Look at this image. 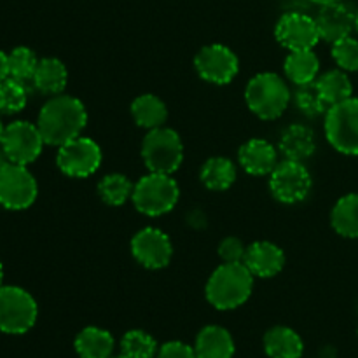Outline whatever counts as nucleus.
<instances>
[{
  "mask_svg": "<svg viewBox=\"0 0 358 358\" xmlns=\"http://www.w3.org/2000/svg\"><path fill=\"white\" fill-rule=\"evenodd\" d=\"M194 352L198 358H233V336L220 325H206L196 338Z\"/></svg>",
  "mask_w": 358,
  "mask_h": 358,
  "instance_id": "obj_18",
  "label": "nucleus"
},
{
  "mask_svg": "<svg viewBox=\"0 0 358 358\" xmlns=\"http://www.w3.org/2000/svg\"><path fill=\"white\" fill-rule=\"evenodd\" d=\"M142 157L149 171L171 175L184 161V143L180 135L164 126L149 129L142 142Z\"/></svg>",
  "mask_w": 358,
  "mask_h": 358,
  "instance_id": "obj_5",
  "label": "nucleus"
},
{
  "mask_svg": "<svg viewBox=\"0 0 358 358\" xmlns=\"http://www.w3.org/2000/svg\"><path fill=\"white\" fill-rule=\"evenodd\" d=\"M243 264L250 273L259 278H271L276 276L285 266V254L278 245L271 241H255L247 247Z\"/></svg>",
  "mask_w": 358,
  "mask_h": 358,
  "instance_id": "obj_16",
  "label": "nucleus"
},
{
  "mask_svg": "<svg viewBox=\"0 0 358 358\" xmlns=\"http://www.w3.org/2000/svg\"><path fill=\"white\" fill-rule=\"evenodd\" d=\"M66 80H69L66 66L58 58H44L38 62L31 83L41 93L55 96V94L63 93Z\"/></svg>",
  "mask_w": 358,
  "mask_h": 358,
  "instance_id": "obj_22",
  "label": "nucleus"
},
{
  "mask_svg": "<svg viewBox=\"0 0 358 358\" xmlns=\"http://www.w3.org/2000/svg\"><path fill=\"white\" fill-rule=\"evenodd\" d=\"M264 352L269 358H301L304 345L301 336L290 327L276 325L264 336Z\"/></svg>",
  "mask_w": 358,
  "mask_h": 358,
  "instance_id": "obj_20",
  "label": "nucleus"
},
{
  "mask_svg": "<svg viewBox=\"0 0 358 358\" xmlns=\"http://www.w3.org/2000/svg\"><path fill=\"white\" fill-rule=\"evenodd\" d=\"M285 76L297 86L315 83L320 72V59L315 55L313 49H303V51H290L285 59Z\"/></svg>",
  "mask_w": 358,
  "mask_h": 358,
  "instance_id": "obj_23",
  "label": "nucleus"
},
{
  "mask_svg": "<svg viewBox=\"0 0 358 358\" xmlns=\"http://www.w3.org/2000/svg\"><path fill=\"white\" fill-rule=\"evenodd\" d=\"M269 187L273 196L282 203H299L310 194L311 175L301 161L285 159L271 171Z\"/></svg>",
  "mask_w": 358,
  "mask_h": 358,
  "instance_id": "obj_11",
  "label": "nucleus"
},
{
  "mask_svg": "<svg viewBox=\"0 0 358 358\" xmlns=\"http://www.w3.org/2000/svg\"><path fill=\"white\" fill-rule=\"evenodd\" d=\"M28 93L23 80L6 77L0 80V114H16L27 105Z\"/></svg>",
  "mask_w": 358,
  "mask_h": 358,
  "instance_id": "obj_29",
  "label": "nucleus"
},
{
  "mask_svg": "<svg viewBox=\"0 0 358 358\" xmlns=\"http://www.w3.org/2000/svg\"><path fill=\"white\" fill-rule=\"evenodd\" d=\"M199 178L210 191H226L236 180V166L227 157H212L201 166Z\"/></svg>",
  "mask_w": 358,
  "mask_h": 358,
  "instance_id": "obj_26",
  "label": "nucleus"
},
{
  "mask_svg": "<svg viewBox=\"0 0 358 358\" xmlns=\"http://www.w3.org/2000/svg\"><path fill=\"white\" fill-rule=\"evenodd\" d=\"M313 3H318V6H325V3H334V2H341V0H311Z\"/></svg>",
  "mask_w": 358,
  "mask_h": 358,
  "instance_id": "obj_38",
  "label": "nucleus"
},
{
  "mask_svg": "<svg viewBox=\"0 0 358 358\" xmlns=\"http://www.w3.org/2000/svg\"><path fill=\"white\" fill-rule=\"evenodd\" d=\"M245 101L257 117L271 121L289 107L290 91L285 80L271 72L255 76L245 90Z\"/></svg>",
  "mask_w": 358,
  "mask_h": 358,
  "instance_id": "obj_3",
  "label": "nucleus"
},
{
  "mask_svg": "<svg viewBox=\"0 0 358 358\" xmlns=\"http://www.w3.org/2000/svg\"><path fill=\"white\" fill-rule=\"evenodd\" d=\"M3 128H6V126L2 124V121H0V140H2V135H3Z\"/></svg>",
  "mask_w": 358,
  "mask_h": 358,
  "instance_id": "obj_40",
  "label": "nucleus"
},
{
  "mask_svg": "<svg viewBox=\"0 0 358 358\" xmlns=\"http://www.w3.org/2000/svg\"><path fill=\"white\" fill-rule=\"evenodd\" d=\"M241 168L247 173L262 177V175H271L278 164V152L275 147L262 138H252L247 143H243L238 152Z\"/></svg>",
  "mask_w": 358,
  "mask_h": 358,
  "instance_id": "obj_17",
  "label": "nucleus"
},
{
  "mask_svg": "<svg viewBox=\"0 0 358 358\" xmlns=\"http://www.w3.org/2000/svg\"><path fill=\"white\" fill-rule=\"evenodd\" d=\"M325 136L338 152L358 156V98H348L325 112Z\"/></svg>",
  "mask_w": 358,
  "mask_h": 358,
  "instance_id": "obj_6",
  "label": "nucleus"
},
{
  "mask_svg": "<svg viewBox=\"0 0 358 358\" xmlns=\"http://www.w3.org/2000/svg\"><path fill=\"white\" fill-rule=\"evenodd\" d=\"M331 224L341 236L358 238V192L343 196L336 203L331 213Z\"/></svg>",
  "mask_w": 358,
  "mask_h": 358,
  "instance_id": "obj_27",
  "label": "nucleus"
},
{
  "mask_svg": "<svg viewBox=\"0 0 358 358\" xmlns=\"http://www.w3.org/2000/svg\"><path fill=\"white\" fill-rule=\"evenodd\" d=\"M7 59H9V77L23 80V83L34 79L38 59L30 48H24V45L14 48L13 51L7 55Z\"/></svg>",
  "mask_w": 358,
  "mask_h": 358,
  "instance_id": "obj_31",
  "label": "nucleus"
},
{
  "mask_svg": "<svg viewBox=\"0 0 358 358\" xmlns=\"http://www.w3.org/2000/svg\"><path fill=\"white\" fill-rule=\"evenodd\" d=\"M110 358H129V357H126V355H122V353H121V355H112Z\"/></svg>",
  "mask_w": 358,
  "mask_h": 358,
  "instance_id": "obj_41",
  "label": "nucleus"
},
{
  "mask_svg": "<svg viewBox=\"0 0 358 358\" xmlns=\"http://www.w3.org/2000/svg\"><path fill=\"white\" fill-rule=\"evenodd\" d=\"M131 254L143 268L161 269L170 264L173 247L163 231L157 227H145L133 236Z\"/></svg>",
  "mask_w": 358,
  "mask_h": 358,
  "instance_id": "obj_14",
  "label": "nucleus"
},
{
  "mask_svg": "<svg viewBox=\"0 0 358 358\" xmlns=\"http://www.w3.org/2000/svg\"><path fill=\"white\" fill-rule=\"evenodd\" d=\"M315 86L329 107L348 100L353 94L352 80L346 76L345 70H329V72L322 73L315 80Z\"/></svg>",
  "mask_w": 358,
  "mask_h": 358,
  "instance_id": "obj_25",
  "label": "nucleus"
},
{
  "mask_svg": "<svg viewBox=\"0 0 358 358\" xmlns=\"http://www.w3.org/2000/svg\"><path fill=\"white\" fill-rule=\"evenodd\" d=\"M276 41L289 51L313 49L320 41L315 17L303 13H287L278 20L275 28Z\"/></svg>",
  "mask_w": 358,
  "mask_h": 358,
  "instance_id": "obj_12",
  "label": "nucleus"
},
{
  "mask_svg": "<svg viewBox=\"0 0 358 358\" xmlns=\"http://www.w3.org/2000/svg\"><path fill=\"white\" fill-rule=\"evenodd\" d=\"M44 143L37 124L28 121H14L7 124L0 140V145L9 163L23 164V166L34 163L41 156Z\"/></svg>",
  "mask_w": 358,
  "mask_h": 358,
  "instance_id": "obj_8",
  "label": "nucleus"
},
{
  "mask_svg": "<svg viewBox=\"0 0 358 358\" xmlns=\"http://www.w3.org/2000/svg\"><path fill=\"white\" fill-rule=\"evenodd\" d=\"M87 124L86 107L70 94H55L38 112L37 128L48 145L63 143L80 136Z\"/></svg>",
  "mask_w": 358,
  "mask_h": 358,
  "instance_id": "obj_1",
  "label": "nucleus"
},
{
  "mask_svg": "<svg viewBox=\"0 0 358 358\" xmlns=\"http://www.w3.org/2000/svg\"><path fill=\"white\" fill-rule=\"evenodd\" d=\"M178 185L170 175L154 173L140 178L133 187V205L140 213L149 217H159L171 212L178 201Z\"/></svg>",
  "mask_w": 358,
  "mask_h": 358,
  "instance_id": "obj_4",
  "label": "nucleus"
},
{
  "mask_svg": "<svg viewBox=\"0 0 358 358\" xmlns=\"http://www.w3.org/2000/svg\"><path fill=\"white\" fill-rule=\"evenodd\" d=\"M245 254H247V247L241 243V240L234 236H227L226 240L220 241L219 245V257L222 259L226 264H236V262H243Z\"/></svg>",
  "mask_w": 358,
  "mask_h": 358,
  "instance_id": "obj_34",
  "label": "nucleus"
},
{
  "mask_svg": "<svg viewBox=\"0 0 358 358\" xmlns=\"http://www.w3.org/2000/svg\"><path fill=\"white\" fill-rule=\"evenodd\" d=\"M2 280H3V268H2V262H0V287H2Z\"/></svg>",
  "mask_w": 358,
  "mask_h": 358,
  "instance_id": "obj_39",
  "label": "nucleus"
},
{
  "mask_svg": "<svg viewBox=\"0 0 358 358\" xmlns=\"http://www.w3.org/2000/svg\"><path fill=\"white\" fill-rule=\"evenodd\" d=\"M355 30L358 31V10H357V17H355Z\"/></svg>",
  "mask_w": 358,
  "mask_h": 358,
  "instance_id": "obj_42",
  "label": "nucleus"
},
{
  "mask_svg": "<svg viewBox=\"0 0 358 358\" xmlns=\"http://www.w3.org/2000/svg\"><path fill=\"white\" fill-rule=\"evenodd\" d=\"M131 115L140 128L154 129L166 122L168 108L156 94H142L133 100Z\"/></svg>",
  "mask_w": 358,
  "mask_h": 358,
  "instance_id": "obj_24",
  "label": "nucleus"
},
{
  "mask_svg": "<svg viewBox=\"0 0 358 358\" xmlns=\"http://www.w3.org/2000/svg\"><path fill=\"white\" fill-rule=\"evenodd\" d=\"M56 164L66 177L86 178L100 168L101 149L94 140L77 136L59 147Z\"/></svg>",
  "mask_w": 358,
  "mask_h": 358,
  "instance_id": "obj_9",
  "label": "nucleus"
},
{
  "mask_svg": "<svg viewBox=\"0 0 358 358\" xmlns=\"http://www.w3.org/2000/svg\"><path fill=\"white\" fill-rule=\"evenodd\" d=\"M9 163V159H7V156H6V152H3V149H2V145H0V170H2L3 166H6V164Z\"/></svg>",
  "mask_w": 358,
  "mask_h": 358,
  "instance_id": "obj_37",
  "label": "nucleus"
},
{
  "mask_svg": "<svg viewBox=\"0 0 358 358\" xmlns=\"http://www.w3.org/2000/svg\"><path fill=\"white\" fill-rule=\"evenodd\" d=\"M355 17L357 13H353L346 3L334 2L320 6L315 21H317L320 37L334 44L339 38L352 35V31L355 30Z\"/></svg>",
  "mask_w": 358,
  "mask_h": 358,
  "instance_id": "obj_15",
  "label": "nucleus"
},
{
  "mask_svg": "<svg viewBox=\"0 0 358 358\" xmlns=\"http://www.w3.org/2000/svg\"><path fill=\"white\" fill-rule=\"evenodd\" d=\"M133 187H135V185L129 182V178L126 177V175L112 173L98 182V194H100V198L103 199L107 205L121 206L131 198Z\"/></svg>",
  "mask_w": 358,
  "mask_h": 358,
  "instance_id": "obj_28",
  "label": "nucleus"
},
{
  "mask_svg": "<svg viewBox=\"0 0 358 358\" xmlns=\"http://www.w3.org/2000/svg\"><path fill=\"white\" fill-rule=\"evenodd\" d=\"M254 289V275L243 262L226 264L213 271L206 283V299L220 311L234 310L247 303Z\"/></svg>",
  "mask_w": 358,
  "mask_h": 358,
  "instance_id": "obj_2",
  "label": "nucleus"
},
{
  "mask_svg": "<svg viewBox=\"0 0 358 358\" xmlns=\"http://www.w3.org/2000/svg\"><path fill=\"white\" fill-rule=\"evenodd\" d=\"M37 199V182L27 166L7 163L0 170V205L7 210H27Z\"/></svg>",
  "mask_w": 358,
  "mask_h": 358,
  "instance_id": "obj_10",
  "label": "nucleus"
},
{
  "mask_svg": "<svg viewBox=\"0 0 358 358\" xmlns=\"http://www.w3.org/2000/svg\"><path fill=\"white\" fill-rule=\"evenodd\" d=\"M157 350L156 339L143 331H129L121 339V353L129 358H154Z\"/></svg>",
  "mask_w": 358,
  "mask_h": 358,
  "instance_id": "obj_30",
  "label": "nucleus"
},
{
  "mask_svg": "<svg viewBox=\"0 0 358 358\" xmlns=\"http://www.w3.org/2000/svg\"><path fill=\"white\" fill-rule=\"evenodd\" d=\"M38 308L34 297L21 287H0V331L24 334L37 322Z\"/></svg>",
  "mask_w": 358,
  "mask_h": 358,
  "instance_id": "obj_7",
  "label": "nucleus"
},
{
  "mask_svg": "<svg viewBox=\"0 0 358 358\" xmlns=\"http://www.w3.org/2000/svg\"><path fill=\"white\" fill-rule=\"evenodd\" d=\"M296 105L304 115L308 117H317V115L325 114L329 110V105L325 103L324 98L318 93L315 83L303 84L296 91Z\"/></svg>",
  "mask_w": 358,
  "mask_h": 358,
  "instance_id": "obj_32",
  "label": "nucleus"
},
{
  "mask_svg": "<svg viewBox=\"0 0 358 358\" xmlns=\"http://www.w3.org/2000/svg\"><path fill=\"white\" fill-rule=\"evenodd\" d=\"M6 77H9V59L3 51H0V80H3Z\"/></svg>",
  "mask_w": 358,
  "mask_h": 358,
  "instance_id": "obj_36",
  "label": "nucleus"
},
{
  "mask_svg": "<svg viewBox=\"0 0 358 358\" xmlns=\"http://www.w3.org/2000/svg\"><path fill=\"white\" fill-rule=\"evenodd\" d=\"M76 352L80 358H110L114 355V338L100 327H86L77 334Z\"/></svg>",
  "mask_w": 358,
  "mask_h": 358,
  "instance_id": "obj_21",
  "label": "nucleus"
},
{
  "mask_svg": "<svg viewBox=\"0 0 358 358\" xmlns=\"http://www.w3.org/2000/svg\"><path fill=\"white\" fill-rule=\"evenodd\" d=\"M332 58L338 66L345 72H357L358 70V41L352 35L339 38L332 44Z\"/></svg>",
  "mask_w": 358,
  "mask_h": 358,
  "instance_id": "obj_33",
  "label": "nucleus"
},
{
  "mask_svg": "<svg viewBox=\"0 0 358 358\" xmlns=\"http://www.w3.org/2000/svg\"><path fill=\"white\" fill-rule=\"evenodd\" d=\"M199 76L212 84H229L240 69L236 55L222 44H212L203 48L194 59Z\"/></svg>",
  "mask_w": 358,
  "mask_h": 358,
  "instance_id": "obj_13",
  "label": "nucleus"
},
{
  "mask_svg": "<svg viewBox=\"0 0 358 358\" xmlns=\"http://www.w3.org/2000/svg\"><path fill=\"white\" fill-rule=\"evenodd\" d=\"M154 358H198L192 346L182 341H170L157 350Z\"/></svg>",
  "mask_w": 358,
  "mask_h": 358,
  "instance_id": "obj_35",
  "label": "nucleus"
},
{
  "mask_svg": "<svg viewBox=\"0 0 358 358\" xmlns=\"http://www.w3.org/2000/svg\"><path fill=\"white\" fill-rule=\"evenodd\" d=\"M315 147H317L315 135L308 126L292 124L280 136L278 149L285 159L303 163L304 159H308L315 152Z\"/></svg>",
  "mask_w": 358,
  "mask_h": 358,
  "instance_id": "obj_19",
  "label": "nucleus"
}]
</instances>
